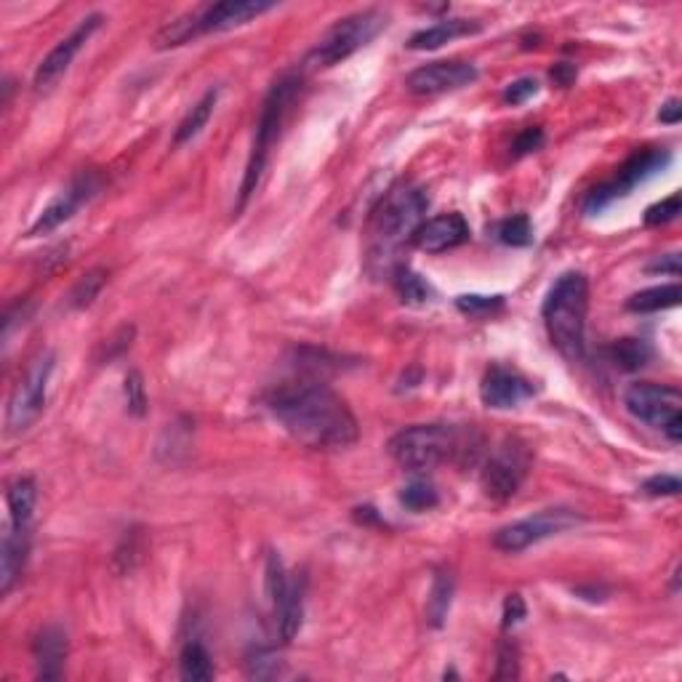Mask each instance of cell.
Returning <instances> with one entry per match:
<instances>
[{"mask_svg": "<svg viewBox=\"0 0 682 682\" xmlns=\"http://www.w3.org/2000/svg\"><path fill=\"white\" fill-rule=\"evenodd\" d=\"M264 405L288 435L315 451L347 448L360 435L355 413L318 379L286 381L264 397Z\"/></svg>", "mask_w": 682, "mask_h": 682, "instance_id": "cell-1", "label": "cell"}, {"mask_svg": "<svg viewBox=\"0 0 682 682\" xmlns=\"http://www.w3.org/2000/svg\"><path fill=\"white\" fill-rule=\"evenodd\" d=\"M429 198L424 190L400 184L381 198L368 224V270L371 275H395L397 256L424 224Z\"/></svg>", "mask_w": 682, "mask_h": 682, "instance_id": "cell-2", "label": "cell"}, {"mask_svg": "<svg viewBox=\"0 0 682 682\" xmlns=\"http://www.w3.org/2000/svg\"><path fill=\"white\" fill-rule=\"evenodd\" d=\"M389 456L411 472H429L445 461L472 464L483 448L475 429H456L448 424H413L389 440Z\"/></svg>", "mask_w": 682, "mask_h": 682, "instance_id": "cell-3", "label": "cell"}, {"mask_svg": "<svg viewBox=\"0 0 682 682\" xmlns=\"http://www.w3.org/2000/svg\"><path fill=\"white\" fill-rule=\"evenodd\" d=\"M587 310H589V283L581 272H565L549 288L541 318L547 326V334L552 339L560 355L568 360H581L584 357V331H587Z\"/></svg>", "mask_w": 682, "mask_h": 682, "instance_id": "cell-4", "label": "cell"}, {"mask_svg": "<svg viewBox=\"0 0 682 682\" xmlns=\"http://www.w3.org/2000/svg\"><path fill=\"white\" fill-rule=\"evenodd\" d=\"M275 3H264V0H224V3H208L200 6L190 14L179 16L174 22H168L163 30L155 35V46L158 48H176L190 43V40L208 35V32H227L235 27H243L256 16L272 11Z\"/></svg>", "mask_w": 682, "mask_h": 682, "instance_id": "cell-5", "label": "cell"}, {"mask_svg": "<svg viewBox=\"0 0 682 682\" xmlns=\"http://www.w3.org/2000/svg\"><path fill=\"white\" fill-rule=\"evenodd\" d=\"M299 86H302V78H299V75H283V78L270 88L267 99H264L262 115H259V123H256L254 150H251L246 176H243V184H240V208L246 206L248 198H251L256 192V187H259V179H262L267 158H270L272 144L278 142L280 128L286 123V115L288 110H291V104H294L296 94H299Z\"/></svg>", "mask_w": 682, "mask_h": 682, "instance_id": "cell-6", "label": "cell"}, {"mask_svg": "<svg viewBox=\"0 0 682 682\" xmlns=\"http://www.w3.org/2000/svg\"><path fill=\"white\" fill-rule=\"evenodd\" d=\"M384 27H387V14L379 11V8H368V11L344 16L318 40V46L312 48L310 56H307V64H312V67H334V64L349 59L363 46H368Z\"/></svg>", "mask_w": 682, "mask_h": 682, "instance_id": "cell-7", "label": "cell"}, {"mask_svg": "<svg viewBox=\"0 0 682 682\" xmlns=\"http://www.w3.org/2000/svg\"><path fill=\"white\" fill-rule=\"evenodd\" d=\"M624 405L635 419L661 429L672 443L682 440V395L675 387L637 381L624 392Z\"/></svg>", "mask_w": 682, "mask_h": 682, "instance_id": "cell-8", "label": "cell"}, {"mask_svg": "<svg viewBox=\"0 0 682 682\" xmlns=\"http://www.w3.org/2000/svg\"><path fill=\"white\" fill-rule=\"evenodd\" d=\"M51 373H54V355L51 352H43V355L32 360L27 373H24L19 384L14 387V392H11V400H8V432H24V429H30L35 424V419L46 408V392Z\"/></svg>", "mask_w": 682, "mask_h": 682, "instance_id": "cell-9", "label": "cell"}, {"mask_svg": "<svg viewBox=\"0 0 682 682\" xmlns=\"http://www.w3.org/2000/svg\"><path fill=\"white\" fill-rule=\"evenodd\" d=\"M579 523L581 517L576 512H571V509H544L539 515L525 517V520H517L512 525H504L493 536V547L515 555V552H523L531 544H539V541L549 539V536H557V533L568 531V528H576Z\"/></svg>", "mask_w": 682, "mask_h": 682, "instance_id": "cell-10", "label": "cell"}, {"mask_svg": "<svg viewBox=\"0 0 682 682\" xmlns=\"http://www.w3.org/2000/svg\"><path fill=\"white\" fill-rule=\"evenodd\" d=\"M528 464H531V456L525 451V445L520 440H504L480 475L485 496L493 501L512 499L528 475Z\"/></svg>", "mask_w": 682, "mask_h": 682, "instance_id": "cell-11", "label": "cell"}, {"mask_svg": "<svg viewBox=\"0 0 682 682\" xmlns=\"http://www.w3.org/2000/svg\"><path fill=\"white\" fill-rule=\"evenodd\" d=\"M669 158H672V155L664 150H651V152H643V155H637V158H632L627 166L621 168L619 176H616L613 182L597 187L595 192H589L587 203H584V211H587V214H597V211H603L605 206H611L616 198L629 195V192L635 190L640 182H645L648 176L659 174L661 168L669 163Z\"/></svg>", "mask_w": 682, "mask_h": 682, "instance_id": "cell-12", "label": "cell"}, {"mask_svg": "<svg viewBox=\"0 0 682 682\" xmlns=\"http://www.w3.org/2000/svg\"><path fill=\"white\" fill-rule=\"evenodd\" d=\"M102 22H104L102 14H88L86 19H80L78 27H75L67 38H62L54 48H51V54H48L46 59L38 64V70H35V88H38V91H48V88H54L56 83H59V78H62L64 72L70 70L72 59L80 54V48L86 46L88 40H91V35L102 27Z\"/></svg>", "mask_w": 682, "mask_h": 682, "instance_id": "cell-13", "label": "cell"}, {"mask_svg": "<svg viewBox=\"0 0 682 682\" xmlns=\"http://www.w3.org/2000/svg\"><path fill=\"white\" fill-rule=\"evenodd\" d=\"M477 80V67L469 62H432L413 70L405 88L416 96H437L459 91Z\"/></svg>", "mask_w": 682, "mask_h": 682, "instance_id": "cell-14", "label": "cell"}, {"mask_svg": "<svg viewBox=\"0 0 682 682\" xmlns=\"http://www.w3.org/2000/svg\"><path fill=\"white\" fill-rule=\"evenodd\" d=\"M99 190V179L94 174H80L72 179V184L64 192H59L43 214L38 216V222L30 227V238H38V235H48L54 232L56 227H62L64 222H70L72 216L78 214V208L83 203L94 198V192Z\"/></svg>", "mask_w": 682, "mask_h": 682, "instance_id": "cell-15", "label": "cell"}, {"mask_svg": "<svg viewBox=\"0 0 682 682\" xmlns=\"http://www.w3.org/2000/svg\"><path fill=\"white\" fill-rule=\"evenodd\" d=\"M528 397H533L531 381L517 371L501 368V365H493L491 371L483 376V384H480V400L488 408H496V411L515 408Z\"/></svg>", "mask_w": 682, "mask_h": 682, "instance_id": "cell-16", "label": "cell"}, {"mask_svg": "<svg viewBox=\"0 0 682 682\" xmlns=\"http://www.w3.org/2000/svg\"><path fill=\"white\" fill-rule=\"evenodd\" d=\"M416 246L427 254H443L451 248L464 246L469 240V224L461 214H443L429 219L416 232Z\"/></svg>", "mask_w": 682, "mask_h": 682, "instance_id": "cell-17", "label": "cell"}, {"mask_svg": "<svg viewBox=\"0 0 682 682\" xmlns=\"http://www.w3.org/2000/svg\"><path fill=\"white\" fill-rule=\"evenodd\" d=\"M32 659L40 680H59L67 659V632L62 627H43L32 640Z\"/></svg>", "mask_w": 682, "mask_h": 682, "instance_id": "cell-18", "label": "cell"}, {"mask_svg": "<svg viewBox=\"0 0 682 682\" xmlns=\"http://www.w3.org/2000/svg\"><path fill=\"white\" fill-rule=\"evenodd\" d=\"M30 552V528H16L8 523L3 533V547H0V592L8 595L14 589L16 579L22 576L24 563Z\"/></svg>", "mask_w": 682, "mask_h": 682, "instance_id": "cell-19", "label": "cell"}, {"mask_svg": "<svg viewBox=\"0 0 682 682\" xmlns=\"http://www.w3.org/2000/svg\"><path fill=\"white\" fill-rule=\"evenodd\" d=\"M477 30H480V24L469 22V19H443V22L411 35L408 48H413V51H432V48H440L443 43H451V40L461 38V35H472Z\"/></svg>", "mask_w": 682, "mask_h": 682, "instance_id": "cell-20", "label": "cell"}, {"mask_svg": "<svg viewBox=\"0 0 682 682\" xmlns=\"http://www.w3.org/2000/svg\"><path fill=\"white\" fill-rule=\"evenodd\" d=\"M6 501L8 523L16 525V528H30L32 512H35V501H38L35 480H30V477H16L14 483L8 485Z\"/></svg>", "mask_w": 682, "mask_h": 682, "instance_id": "cell-21", "label": "cell"}, {"mask_svg": "<svg viewBox=\"0 0 682 682\" xmlns=\"http://www.w3.org/2000/svg\"><path fill=\"white\" fill-rule=\"evenodd\" d=\"M278 632L283 643H291L299 629H302V616H304V579H291L288 584V595L283 600V605L278 608Z\"/></svg>", "mask_w": 682, "mask_h": 682, "instance_id": "cell-22", "label": "cell"}, {"mask_svg": "<svg viewBox=\"0 0 682 682\" xmlns=\"http://www.w3.org/2000/svg\"><path fill=\"white\" fill-rule=\"evenodd\" d=\"M216 99H219V88H211V91L203 94L200 102L192 104V110L187 112V115L182 118V123L176 126L174 147H182V144L192 142V139H195V136L206 128V123L211 120V112H214V107H216Z\"/></svg>", "mask_w": 682, "mask_h": 682, "instance_id": "cell-23", "label": "cell"}, {"mask_svg": "<svg viewBox=\"0 0 682 682\" xmlns=\"http://www.w3.org/2000/svg\"><path fill=\"white\" fill-rule=\"evenodd\" d=\"M682 299L680 283H669V286L645 288L640 294H635L627 302L629 312H661L669 307H677Z\"/></svg>", "mask_w": 682, "mask_h": 682, "instance_id": "cell-24", "label": "cell"}, {"mask_svg": "<svg viewBox=\"0 0 682 682\" xmlns=\"http://www.w3.org/2000/svg\"><path fill=\"white\" fill-rule=\"evenodd\" d=\"M179 675L187 682H206L214 677V664L211 656L200 643H187L179 656Z\"/></svg>", "mask_w": 682, "mask_h": 682, "instance_id": "cell-25", "label": "cell"}, {"mask_svg": "<svg viewBox=\"0 0 682 682\" xmlns=\"http://www.w3.org/2000/svg\"><path fill=\"white\" fill-rule=\"evenodd\" d=\"M453 597V576L451 571H440L432 581V592L427 600V619L432 627H443L445 616L451 611Z\"/></svg>", "mask_w": 682, "mask_h": 682, "instance_id": "cell-26", "label": "cell"}, {"mask_svg": "<svg viewBox=\"0 0 682 682\" xmlns=\"http://www.w3.org/2000/svg\"><path fill=\"white\" fill-rule=\"evenodd\" d=\"M395 288L405 304H424L429 302V296H432L427 283H424L416 272L403 270V267H397L395 270Z\"/></svg>", "mask_w": 682, "mask_h": 682, "instance_id": "cell-27", "label": "cell"}, {"mask_svg": "<svg viewBox=\"0 0 682 682\" xmlns=\"http://www.w3.org/2000/svg\"><path fill=\"white\" fill-rule=\"evenodd\" d=\"M400 504L411 512H427L440 504V496L429 483H411L400 491Z\"/></svg>", "mask_w": 682, "mask_h": 682, "instance_id": "cell-28", "label": "cell"}, {"mask_svg": "<svg viewBox=\"0 0 682 682\" xmlns=\"http://www.w3.org/2000/svg\"><path fill=\"white\" fill-rule=\"evenodd\" d=\"M648 357H651V347H648L645 341L621 339L619 344L613 347V360H616V365H621V368H627V371H635V368L645 365Z\"/></svg>", "mask_w": 682, "mask_h": 682, "instance_id": "cell-29", "label": "cell"}, {"mask_svg": "<svg viewBox=\"0 0 682 682\" xmlns=\"http://www.w3.org/2000/svg\"><path fill=\"white\" fill-rule=\"evenodd\" d=\"M104 280H107V272L104 270H91L88 275H83V278L78 280V286L72 288L70 294V304L72 307H88V304L94 302L96 296H99V291L104 288Z\"/></svg>", "mask_w": 682, "mask_h": 682, "instance_id": "cell-30", "label": "cell"}, {"mask_svg": "<svg viewBox=\"0 0 682 682\" xmlns=\"http://www.w3.org/2000/svg\"><path fill=\"white\" fill-rule=\"evenodd\" d=\"M456 307L459 312H464L467 318H488L496 310L504 307V299L501 296H459L456 299Z\"/></svg>", "mask_w": 682, "mask_h": 682, "instance_id": "cell-31", "label": "cell"}, {"mask_svg": "<svg viewBox=\"0 0 682 682\" xmlns=\"http://www.w3.org/2000/svg\"><path fill=\"white\" fill-rule=\"evenodd\" d=\"M499 240L507 246H531L533 243V227L528 216H515L499 227Z\"/></svg>", "mask_w": 682, "mask_h": 682, "instance_id": "cell-32", "label": "cell"}, {"mask_svg": "<svg viewBox=\"0 0 682 682\" xmlns=\"http://www.w3.org/2000/svg\"><path fill=\"white\" fill-rule=\"evenodd\" d=\"M677 216H680V192H675V195H669V198H664L661 203L648 208V211H645V224H648V227H661V224L675 222Z\"/></svg>", "mask_w": 682, "mask_h": 682, "instance_id": "cell-33", "label": "cell"}, {"mask_svg": "<svg viewBox=\"0 0 682 682\" xmlns=\"http://www.w3.org/2000/svg\"><path fill=\"white\" fill-rule=\"evenodd\" d=\"M496 680H517L520 677V651L515 643H501L499 648V669H496Z\"/></svg>", "mask_w": 682, "mask_h": 682, "instance_id": "cell-34", "label": "cell"}, {"mask_svg": "<svg viewBox=\"0 0 682 682\" xmlns=\"http://www.w3.org/2000/svg\"><path fill=\"white\" fill-rule=\"evenodd\" d=\"M123 392H126L128 411L134 413V416H142L144 405H147V397H144L142 373H139V371H128L126 387H123Z\"/></svg>", "mask_w": 682, "mask_h": 682, "instance_id": "cell-35", "label": "cell"}, {"mask_svg": "<svg viewBox=\"0 0 682 682\" xmlns=\"http://www.w3.org/2000/svg\"><path fill=\"white\" fill-rule=\"evenodd\" d=\"M536 91H539V80L520 78V80H515V83H509L507 91H504V102L517 107V104L528 102L531 96H536Z\"/></svg>", "mask_w": 682, "mask_h": 682, "instance_id": "cell-36", "label": "cell"}, {"mask_svg": "<svg viewBox=\"0 0 682 682\" xmlns=\"http://www.w3.org/2000/svg\"><path fill=\"white\" fill-rule=\"evenodd\" d=\"M643 491L648 496H677L682 491L680 477L675 475H656L651 480H645Z\"/></svg>", "mask_w": 682, "mask_h": 682, "instance_id": "cell-37", "label": "cell"}, {"mask_svg": "<svg viewBox=\"0 0 682 682\" xmlns=\"http://www.w3.org/2000/svg\"><path fill=\"white\" fill-rule=\"evenodd\" d=\"M541 144H544V131H541V128H525L523 134L515 139V144H512V150H515V155L520 158V155L536 152Z\"/></svg>", "mask_w": 682, "mask_h": 682, "instance_id": "cell-38", "label": "cell"}, {"mask_svg": "<svg viewBox=\"0 0 682 682\" xmlns=\"http://www.w3.org/2000/svg\"><path fill=\"white\" fill-rule=\"evenodd\" d=\"M248 672L254 677H275L280 672V661L272 653H256L254 661H248Z\"/></svg>", "mask_w": 682, "mask_h": 682, "instance_id": "cell-39", "label": "cell"}, {"mask_svg": "<svg viewBox=\"0 0 682 682\" xmlns=\"http://www.w3.org/2000/svg\"><path fill=\"white\" fill-rule=\"evenodd\" d=\"M525 619V603L520 595H509L504 600V629L515 627L520 621Z\"/></svg>", "mask_w": 682, "mask_h": 682, "instance_id": "cell-40", "label": "cell"}, {"mask_svg": "<svg viewBox=\"0 0 682 682\" xmlns=\"http://www.w3.org/2000/svg\"><path fill=\"white\" fill-rule=\"evenodd\" d=\"M648 272H661V275H672V278H677V275H680V256L677 254L661 256V259L648 264Z\"/></svg>", "mask_w": 682, "mask_h": 682, "instance_id": "cell-41", "label": "cell"}, {"mask_svg": "<svg viewBox=\"0 0 682 682\" xmlns=\"http://www.w3.org/2000/svg\"><path fill=\"white\" fill-rule=\"evenodd\" d=\"M659 120L661 123H667V126H677L682 120V104H680V99H669L664 107H661V112H659Z\"/></svg>", "mask_w": 682, "mask_h": 682, "instance_id": "cell-42", "label": "cell"}, {"mask_svg": "<svg viewBox=\"0 0 682 682\" xmlns=\"http://www.w3.org/2000/svg\"><path fill=\"white\" fill-rule=\"evenodd\" d=\"M573 78H576V70H573V64H557L555 70H552V80H557L560 86H568Z\"/></svg>", "mask_w": 682, "mask_h": 682, "instance_id": "cell-43", "label": "cell"}]
</instances>
